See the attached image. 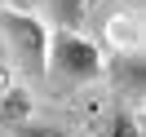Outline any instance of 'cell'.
I'll list each match as a JSON object with an SVG mask.
<instances>
[{
  "label": "cell",
  "mask_w": 146,
  "mask_h": 137,
  "mask_svg": "<svg viewBox=\"0 0 146 137\" xmlns=\"http://www.w3.org/2000/svg\"><path fill=\"white\" fill-rule=\"evenodd\" d=\"M0 36L9 40V58L27 80H44V49H49V27L31 9H0Z\"/></svg>",
  "instance_id": "obj_2"
},
{
  "label": "cell",
  "mask_w": 146,
  "mask_h": 137,
  "mask_svg": "<svg viewBox=\"0 0 146 137\" xmlns=\"http://www.w3.org/2000/svg\"><path fill=\"white\" fill-rule=\"evenodd\" d=\"M36 0H0V9H31Z\"/></svg>",
  "instance_id": "obj_9"
},
{
  "label": "cell",
  "mask_w": 146,
  "mask_h": 137,
  "mask_svg": "<svg viewBox=\"0 0 146 137\" xmlns=\"http://www.w3.org/2000/svg\"><path fill=\"white\" fill-rule=\"evenodd\" d=\"M106 36H111V53H142V9L133 5L128 22L124 18H111Z\"/></svg>",
  "instance_id": "obj_4"
},
{
  "label": "cell",
  "mask_w": 146,
  "mask_h": 137,
  "mask_svg": "<svg viewBox=\"0 0 146 137\" xmlns=\"http://www.w3.org/2000/svg\"><path fill=\"white\" fill-rule=\"evenodd\" d=\"M93 5H98V0H93Z\"/></svg>",
  "instance_id": "obj_10"
},
{
  "label": "cell",
  "mask_w": 146,
  "mask_h": 137,
  "mask_svg": "<svg viewBox=\"0 0 146 137\" xmlns=\"http://www.w3.org/2000/svg\"><path fill=\"white\" fill-rule=\"evenodd\" d=\"M102 75V49L98 40H89L84 31L53 27L44 49V84L53 93H75L84 84H93Z\"/></svg>",
  "instance_id": "obj_1"
},
{
  "label": "cell",
  "mask_w": 146,
  "mask_h": 137,
  "mask_svg": "<svg viewBox=\"0 0 146 137\" xmlns=\"http://www.w3.org/2000/svg\"><path fill=\"white\" fill-rule=\"evenodd\" d=\"M31 115V97L27 89H9L5 93V102H0V124H18V119Z\"/></svg>",
  "instance_id": "obj_7"
},
{
  "label": "cell",
  "mask_w": 146,
  "mask_h": 137,
  "mask_svg": "<svg viewBox=\"0 0 146 137\" xmlns=\"http://www.w3.org/2000/svg\"><path fill=\"white\" fill-rule=\"evenodd\" d=\"M89 5H93V0H49L53 27H71V31H80L84 18H89Z\"/></svg>",
  "instance_id": "obj_6"
},
{
  "label": "cell",
  "mask_w": 146,
  "mask_h": 137,
  "mask_svg": "<svg viewBox=\"0 0 146 137\" xmlns=\"http://www.w3.org/2000/svg\"><path fill=\"white\" fill-rule=\"evenodd\" d=\"M98 137H142V115H137V106L111 111V115L98 124Z\"/></svg>",
  "instance_id": "obj_5"
},
{
  "label": "cell",
  "mask_w": 146,
  "mask_h": 137,
  "mask_svg": "<svg viewBox=\"0 0 146 137\" xmlns=\"http://www.w3.org/2000/svg\"><path fill=\"white\" fill-rule=\"evenodd\" d=\"M102 75L111 80V89L119 97H128V106H142V97H146V58L142 53H111V58H102Z\"/></svg>",
  "instance_id": "obj_3"
},
{
  "label": "cell",
  "mask_w": 146,
  "mask_h": 137,
  "mask_svg": "<svg viewBox=\"0 0 146 137\" xmlns=\"http://www.w3.org/2000/svg\"><path fill=\"white\" fill-rule=\"evenodd\" d=\"M13 137H71L66 128H58V124H36V119H18L13 124Z\"/></svg>",
  "instance_id": "obj_8"
}]
</instances>
